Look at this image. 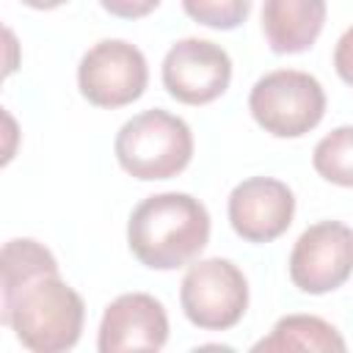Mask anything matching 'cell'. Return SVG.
Listing matches in <instances>:
<instances>
[{
	"mask_svg": "<svg viewBox=\"0 0 353 353\" xmlns=\"http://www.w3.org/2000/svg\"><path fill=\"white\" fill-rule=\"evenodd\" d=\"M334 66H336V74L353 85V25L339 36L336 41V50H334Z\"/></svg>",
	"mask_w": 353,
	"mask_h": 353,
	"instance_id": "2e32d148",
	"label": "cell"
},
{
	"mask_svg": "<svg viewBox=\"0 0 353 353\" xmlns=\"http://www.w3.org/2000/svg\"><path fill=\"white\" fill-rule=\"evenodd\" d=\"M113 149L135 179H171L193 157V132L179 116L152 108L121 124Z\"/></svg>",
	"mask_w": 353,
	"mask_h": 353,
	"instance_id": "3957f363",
	"label": "cell"
},
{
	"mask_svg": "<svg viewBox=\"0 0 353 353\" xmlns=\"http://www.w3.org/2000/svg\"><path fill=\"white\" fill-rule=\"evenodd\" d=\"M168 339V317L157 298L146 292H127L108 303L99 323V353L160 350Z\"/></svg>",
	"mask_w": 353,
	"mask_h": 353,
	"instance_id": "30bf717a",
	"label": "cell"
},
{
	"mask_svg": "<svg viewBox=\"0 0 353 353\" xmlns=\"http://www.w3.org/2000/svg\"><path fill=\"white\" fill-rule=\"evenodd\" d=\"M185 317L207 331H226L240 323L248 306V281L243 270L221 256L188 268L179 290Z\"/></svg>",
	"mask_w": 353,
	"mask_h": 353,
	"instance_id": "5b68a950",
	"label": "cell"
},
{
	"mask_svg": "<svg viewBox=\"0 0 353 353\" xmlns=\"http://www.w3.org/2000/svg\"><path fill=\"white\" fill-rule=\"evenodd\" d=\"M248 108L265 132L276 138H298L320 124L325 113V91L309 72L276 69L254 83Z\"/></svg>",
	"mask_w": 353,
	"mask_h": 353,
	"instance_id": "277c9868",
	"label": "cell"
},
{
	"mask_svg": "<svg viewBox=\"0 0 353 353\" xmlns=\"http://www.w3.org/2000/svg\"><path fill=\"white\" fill-rule=\"evenodd\" d=\"M149 66L143 52L121 39L97 41L77 66L80 94L97 108H121L143 94Z\"/></svg>",
	"mask_w": 353,
	"mask_h": 353,
	"instance_id": "8992f818",
	"label": "cell"
},
{
	"mask_svg": "<svg viewBox=\"0 0 353 353\" xmlns=\"http://www.w3.org/2000/svg\"><path fill=\"white\" fill-rule=\"evenodd\" d=\"M210 240V212L190 193H157L143 199L127 223L130 251L152 270L190 265Z\"/></svg>",
	"mask_w": 353,
	"mask_h": 353,
	"instance_id": "7a4b0ae2",
	"label": "cell"
},
{
	"mask_svg": "<svg viewBox=\"0 0 353 353\" xmlns=\"http://www.w3.org/2000/svg\"><path fill=\"white\" fill-rule=\"evenodd\" d=\"M353 273V229L339 221L309 226L292 245L290 279L301 292L323 295L342 287Z\"/></svg>",
	"mask_w": 353,
	"mask_h": 353,
	"instance_id": "52a82bcc",
	"label": "cell"
},
{
	"mask_svg": "<svg viewBox=\"0 0 353 353\" xmlns=\"http://www.w3.org/2000/svg\"><path fill=\"white\" fill-rule=\"evenodd\" d=\"M295 215L292 190L273 176H251L229 193L232 229L248 243H270L284 234Z\"/></svg>",
	"mask_w": 353,
	"mask_h": 353,
	"instance_id": "9c48e42d",
	"label": "cell"
},
{
	"mask_svg": "<svg viewBox=\"0 0 353 353\" xmlns=\"http://www.w3.org/2000/svg\"><path fill=\"white\" fill-rule=\"evenodd\" d=\"M325 22V0H265L262 30L273 52L309 50Z\"/></svg>",
	"mask_w": 353,
	"mask_h": 353,
	"instance_id": "8fae6325",
	"label": "cell"
},
{
	"mask_svg": "<svg viewBox=\"0 0 353 353\" xmlns=\"http://www.w3.org/2000/svg\"><path fill=\"white\" fill-rule=\"evenodd\" d=\"M232 80V58L207 39H179L163 58V85L185 105L218 99Z\"/></svg>",
	"mask_w": 353,
	"mask_h": 353,
	"instance_id": "ba28073f",
	"label": "cell"
},
{
	"mask_svg": "<svg viewBox=\"0 0 353 353\" xmlns=\"http://www.w3.org/2000/svg\"><path fill=\"white\" fill-rule=\"evenodd\" d=\"M182 8L190 19L207 28L232 30L240 22H245L251 11V0H182Z\"/></svg>",
	"mask_w": 353,
	"mask_h": 353,
	"instance_id": "5bb4252c",
	"label": "cell"
},
{
	"mask_svg": "<svg viewBox=\"0 0 353 353\" xmlns=\"http://www.w3.org/2000/svg\"><path fill=\"white\" fill-rule=\"evenodd\" d=\"M312 165L323 179L353 188V124L336 127L320 138L312 154Z\"/></svg>",
	"mask_w": 353,
	"mask_h": 353,
	"instance_id": "4fadbf2b",
	"label": "cell"
},
{
	"mask_svg": "<svg viewBox=\"0 0 353 353\" xmlns=\"http://www.w3.org/2000/svg\"><path fill=\"white\" fill-rule=\"evenodd\" d=\"M25 6H30V8H41V11H47V8H58V6H63L66 0H22Z\"/></svg>",
	"mask_w": 353,
	"mask_h": 353,
	"instance_id": "e0dca14e",
	"label": "cell"
},
{
	"mask_svg": "<svg viewBox=\"0 0 353 353\" xmlns=\"http://www.w3.org/2000/svg\"><path fill=\"white\" fill-rule=\"evenodd\" d=\"M254 350H265V353H287V350H345V339L339 336V331L325 323L323 317L314 314H287L281 317L270 336L259 339L254 345Z\"/></svg>",
	"mask_w": 353,
	"mask_h": 353,
	"instance_id": "7c38bea8",
	"label": "cell"
},
{
	"mask_svg": "<svg viewBox=\"0 0 353 353\" xmlns=\"http://www.w3.org/2000/svg\"><path fill=\"white\" fill-rule=\"evenodd\" d=\"M105 11H110L113 17H121V19H138V17H146L149 11L157 8L160 0H99Z\"/></svg>",
	"mask_w": 353,
	"mask_h": 353,
	"instance_id": "9a60e30c",
	"label": "cell"
},
{
	"mask_svg": "<svg viewBox=\"0 0 353 353\" xmlns=\"http://www.w3.org/2000/svg\"><path fill=\"white\" fill-rule=\"evenodd\" d=\"M3 325L33 353H61L74 347L83 331V298L58 276L55 256L30 237L3 245Z\"/></svg>",
	"mask_w": 353,
	"mask_h": 353,
	"instance_id": "6da1fadb",
	"label": "cell"
}]
</instances>
